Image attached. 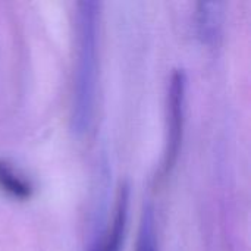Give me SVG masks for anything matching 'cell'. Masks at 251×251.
<instances>
[{"instance_id":"obj_1","label":"cell","mask_w":251,"mask_h":251,"mask_svg":"<svg viewBox=\"0 0 251 251\" xmlns=\"http://www.w3.org/2000/svg\"><path fill=\"white\" fill-rule=\"evenodd\" d=\"M99 3H78V51L74 72L72 101V128L76 134H84L90 128L94 112L99 60Z\"/></svg>"},{"instance_id":"obj_2","label":"cell","mask_w":251,"mask_h":251,"mask_svg":"<svg viewBox=\"0 0 251 251\" xmlns=\"http://www.w3.org/2000/svg\"><path fill=\"white\" fill-rule=\"evenodd\" d=\"M185 90L187 78L184 71L178 69L172 74L168 88V104H166V144L163 153L162 174L166 176L178 159L179 147L182 143V128L185 116Z\"/></svg>"},{"instance_id":"obj_3","label":"cell","mask_w":251,"mask_h":251,"mask_svg":"<svg viewBox=\"0 0 251 251\" xmlns=\"http://www.w3.org/2000/svg\"><path fill=\"white\" fill-rule=\"evenodd\" d=\"M128 200H129V191L128 187L124 185L119 191L115 218L110 229L107 231V234H101L100 237H97L88 251H121L124 235H125L126 218H128Z\"/></svg>"},{"instance_id":"obj_4","label":"cell","mask_w":251,"mask_h":251,"mask_svg":"<svg viewBox=\"0 0 251 251\" xmlns=\"http://www.w3.org/2000/svg\"><path fill=\"white\" fill-rule=\"evenodd\" d=\"M0 193L18 201H26L34 194L31 181L10 162L0 159Z\"/></svg>"},{"instance_id":"obj_5","label":"cell","mask_w":251,"mask_h":251,"mask_svg":"<svg viewBox=\"0 0 251 251\" xmlns=\"http://www.w3.org/2000/svg\"><path fill=\"white\" fill-rule=\"evenodd\" d=\"M135 251H159L157 232H156V216H154V209L151 204H144L143 207Z\"/></svg>"}]
</instances>
